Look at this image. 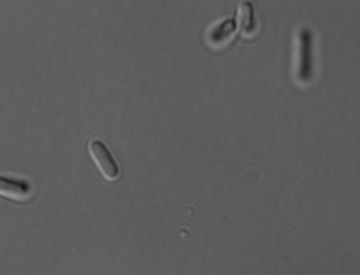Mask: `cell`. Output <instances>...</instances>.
Listing matches in <instances>:
<instances>
[{"instance_id":"cell-1","label":"cell","mask_w":360,"mask_h":275,"mask_svg":"<svg viewBox=\"0 0 360 275\" xmlns=\"http://www.w3.org/2000/svg\"><path fill=\"white\" fill-rule=\"evenodd\" d=\"M312 32L300 28L297 32V50L295 61V80L299 84H309L314 79V50Z\"/></svg>"},{"instance_id":"cell-2","label":"cell","mask_w":360,"mask_h":275,"mask_svg":"<svg viewBox=\"0 0 360 275\" xmlns=\"http://www.w3.org/2000/svg\"><path fill=\"white\" fill-rule=\"evenodd\" d=\"M89 152L105 179L109 182H116L120 179V165L105 142L101 139H92L89 143Z\"/></svg>"},{"instance_id":"cell-3","label":"cell","mask_w":360,"mask_h":275,"mask_svg":"<svg viewBox=\"0 0 360 275\" xmlns=\"http://www.w3.org/2000/svg\"><path fill=\"white\" fill-rule=\"evenodd\" d=\"M0 196L15 201H27L33 196V186L25 179H13L0 175Z\"/></svg>"},{"instance_id":"cell-4","label":"cell","mask_w":360,"mask_h":275,"mask_svg":"<svg viewBox=\"0 0 360 275\" xmlns=\"http://www.w3.org/2000/svg\"><path fill=\"white\" fill-rule=\"evenodd\" d=\"M236 20V27L237 31H240V34L243 36H252L256 30H257V23L255 17V7L252 1H242L238 8H237V17Z\"/></svg>"},{"instance_id":"cell-5","label":"cell","mask_w":360,"mask_h":275,"mask_svg":"<svg viewBox=\"0 0 360 275\" xmlns=\"http://www.w3.org/2000/svg\"><path fill=\"white\" fill-rule=\"evenodd\" d=\"M236 31H237L236 20L227 18V20H221L217 24H214L213 27H210L207 37H208L210 44L219 46L221 43H224L226 40H229Z\"/></svg>"}]
</instances>
